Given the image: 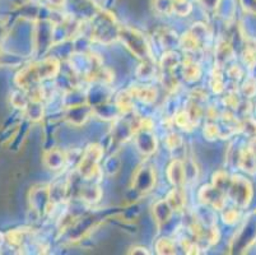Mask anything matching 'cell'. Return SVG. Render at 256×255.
I'll return each mask as SVG.
<instances>
[{
  "label": "cell",
  "mask_w": 256,
  "mask_h": 255,
  "mask_svg": "<svg viewBox=\"0 0 256 255\" xmlns=\"http://www.w3.org/2000/svg\"><path fill=\"white\" fill-rule=\"evenodd\" d=\"M157 249L160 252H164V254H174V246L170 240L167 238H162L157 245Z\"/></svg>",
  "instance_id": "8"
},
{
  "label": "cell",
  "mask_w": 256,
  "mask_h": 255,
  "mask_svg": "<svg viewBox=\"0 0 256 255\" xmlns=\"http://www.w3.org/2000/svg\"><path fill=\"white\" fill-rule=\"evenodd\" d=\"M202 198H203L204 202L210 203L216 208H222L223 205V195L222 191L217 188H204V190L202 191Z\"/></svg>",
  "instance_id": "3"
},
{
  "label": "cell",
  "mask_w": 256,
  "mask_h": 255,
  "mask_svg": "<svg viewBox=\"0 0 256 255\" xmlns=\"http://www.w3.org/2000/svg\"><path fill=\"white\" fill-rule=\"evenodd\" d=\"M8 238H9V242L10 244H14L18 245L22 242V238H23V232L20 230H14L12 231V232L8 233Z\"/></svg>",
  "instance_id": "10"
},
{
  "label": "cell",
  "mask_w": 256,
  "mask_h": 255,
  "mask_svg": "<svg viewBox=\"0 0 256 255\" xmlns=\"http://www.w3.org/2000/svg\"><path fill=\"white\" fill-rule=\"evenodd\" d=\"M237 217H238V214L236 213V210L230 209V210H227V213L224 214V221L227 219V222H230V223H231V222L237 221Z\"/></svg>",
  "instance_id": "13"
},
{
  "label": "cell",
  "mask_w": 256,
  "mask_h": 255,
  "mask_svg": "<svg viewBox=\"0 0 256 255\" xmlns=\"http://www.w3.org/2000/svg\"><path fill=\"white\" fill-rule=\"evenodd\" d=\"M244 130L248 135H256V121L252 119H248L244 123Z\"/></svg>",
  "instance_id": "11"
},
{
  "label": "cell",
  "mask_w": 256,
  "mask_h": 255,
  "mask_svg": "<svg viewBox=\"0 0 256 255\" xmlns=\"http://www.w3.org/2000/svg\"><path fill=\"white\" fill-rule=\"evenodd\" d=\"M168 177L170 180L174 182V185H180V184H182L184 177H185V170H184L181 162L176 161V162H174L170 166Z\"/></svg>",
  "instance_id": "4"
},
{
  "label": "cell",
  "mask_w": 256,
  "mask_h": 255,
  "mask_svg": "<svg viewBox=\"0 0 256 255\" xmlns=\"http://www.w3.org/2000/svg\"><path fill=\"white\" fill-rule=\"evenodd\" d=\"M184 74L188 79H195L199 76V69H198V67L195 64H188L185 67V69H184Z\"/></svg>",
  "instance_id": "9"
},
{
  "label": "cell",
  "mask_w": 256,
  "mask_h": 255,
  "mask_svg": "<svg viewBox=\"0 0 256 255\" xmlns=\"http://www.w3.org/2000/svg\"><path fill=\"white\" fill-rule=\"evenodd\" d=\"M50 2H54V3H55V4H59L60 2H62V0H50Z\"/></svg>",
  "instance_id": "14"
},
{
  "label": "cell",
  "mask_w": 256,
  "mask_h": 255,
  "mask_svg": "<svg viewBox=\"0 0 256 255\" xmlns=\"http://www.w3.org/2000/svg\"><path fill=\"white\" fill-rule=\"evenodd\" d=\"M2 242H3V235L0 233V245H2Z\"/></svg>",
  "instance_id": "15"
},
{
  "label": "cell",
  "mask_w": 256,
  "mask_h": 255,
  "mask_svg": "<svg viewBox=\"0 0 256 255\" xmlns=\"http://www.w3.org/2000/svg\"><path fill=\"white\" fill-rule=\"evenodd\" d=\"M241 162L244 170H248V172H254L256 168V153H254L250 148H248L245 153L242 154Z\"/></svg>",
  "instance_id": "5"
},
{
  "label": "cell",
  "mask_w": 256,
  "mask_h": 255,
  "mask_svg": "<svg viewBox=\"0 0 256 255\" xmlns=\"http://www.w3.org/2000/svg\"><path fill=\"white\" fill-rule=\"evenodd\" d=\"M136 95L146 102H152L153 100H156V91L150 87L139 88V90H136Z\"/></svg>",
  "instance_id": "6"
},
{
  "label": "cell",
  "mask_w": 256,
  "mask_h": 255,
  "mask_svg": "<svg viewBox=\"0 0 256 255\" xmlns=\"http://www.w3.org/2000/svg\"><path fill=\"white\" fill-rule=\"evenodd\" d=\"M58 70V63L55 60H45L36 65H30L17 76V83L20 87L28 88L30 86L44 78L54 76Z\"/></svg>",
  "instance_id": "1"
},
{
  "label": "cell",
  "mask_w": 256,
  "mask_h": 255,
  "mask_svg": "<svg viewBox=\"0 0 256 255\" xmlns=\"http://www.w3.org/2000/svg\"><path fill=\"white\" fill-rule=\"evenodd\" d=\"M170 203L172 204V207L176 208V209H181L185 204V199H184V195L178 190H174L170 194Z\"/></svg>",
  "instance_id": "7"
},
{
  "label": "cell",
  "mask_w": 256,
  "mask_h": 255,
  "mask_svg": "<svg viewBox=\"0 0 256 255\" xmlns=\"http://www.w3.org/2000/svg\"><path fill=\"white\" fill-rule=\"evenodd\" d=\"M228 193H230L232 199L234 200V203H237L241 207H245L250 202L251 186L246 180L241 179V177H236L234 180H232Z\"/></svg>",
  "instance_id": "2"
},
{
  "label": "cell",
  "mask_w": 256,
  "mask_h": 255,
  "mask_svg": "<svg viewBox=\"0 0 256 255\" xmlns=\"http://www.w3.org/2000/svg\"><path fill=\"white\" fill-rule=\"evenodd\" d=\"M244 92L246 93L248 96H252L256 93V84L254 82H248L245 84V87H244Z\"/></svg>",
  "instance_id": "12"
}]
</instances>
